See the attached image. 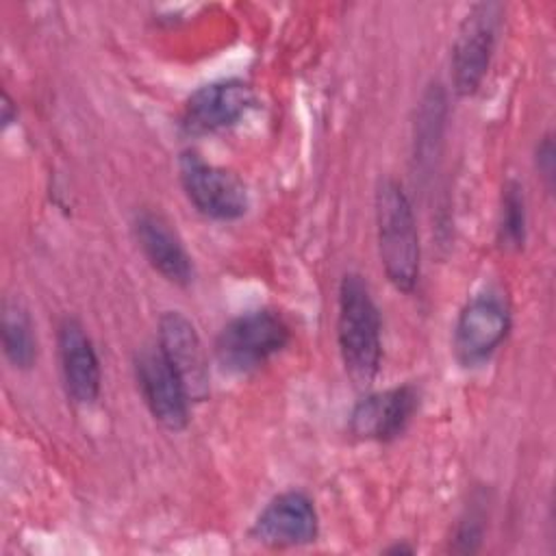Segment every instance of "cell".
I'll return each instance as SVG.
<instances>
[{
    "instance_id": "cell-1",
    "label": "cell",
    "mask_w": 556,
    "mask_h": 556,
    "mask_svg": "<svg viewBox=\"0 0 556 556\" xmlns=\"http://www.w3.org/2000/svg\"><path fill=\"white\" fill-rule=\"evenodd\" d=\"M337 337L343 367L356 387H367L380 367V317L367 282L345 274L339 287Z\"/></svg>"
},
{
    "instance_id": "cell-2",
    "label": "cell",
    "mask_w": 556,
    "mask_h": 556,
    "mask_svg": "<svg viewBox=\"0 0 556 556\" xmlns=\"http://www.w3.org/2000/svg\"><path fill=\"white\" fill-rule=\"evenodd\" d=\"M376 226L380 261L389 282L400 291H413L419 278V235L413 204L393 178L378 185Z\"/></svg>"
},
{
    "instance_id": "cell-3",
    "label": "cell",
    "mask_w": 556,
    "mask_h": 556,
    "mask_svg": "<svg viewBox=\"0 0 556 556\" xmlns=\"http://www.w3.org/2000/svg\"><path fill=\"white\" fill-rule=\"evenodd\" d=\"M289 343V326L274 311L261 308L235 317L215 341V356L228 374H250Z\"/></svg>"
},
{
    "instance_id": "cell-4",
    "label": "cell",
    "mask_w": 556,
    "mask_h": 556,
    "mask_svg": "<svg viewBox=\"0 0 556 556\" xmlns=\"http://www.w3.org/2000/svg\"><path fill=\"white\" fill-rule=\"evenodd\" d=\"M180 182L191 204L213 219H237L248 211V189L232 172L206 163L198 152H182Z\"/></svg>"
},
{
    "instance_id": "cell-5",
    "label": "cell",
    "mask_w": 556,
    "mask_h": 556,
    "mask_svg": "<svg viewBox=\"0 0 556 556\" xmlns=\"http://www.w3.org/2000/svg\"><path fill=\"white\" fill-rule=\"evenodd\" d=\"M497 13V4H473L456 30L452 46V85L458 96L476 93L489 72L495 48Z\"/></svg>"
},
{
    "instance_id": "cell-6",
    "label": "cell",
    "mask_w": 556,
    "mask_h": 556,
    "mask_svg": "<svg viewBox=\"0 0 556 556\" xmlns=\"http://www.w3.org/2000/svg\"><path fill=\"white\" fill-rule=\"evenodd\" d=\"M135 376L152 417L167 430H182L189 421V393L156 348H143L135 356Z\"/></svg>"
},
{
    "instance_id": "cell-7",
    "label": "cell",
    "mask_w": 556,
    "mask_h": 556,
    "mask_svg": "<svg viewBox=\"0 0 556 556\" xmlns=\"http://www.w3.org/2000/svg\"><path fill=\"white\" fill-rule=\"evenodd\" d=\"M510 328L506 304L493 295L482 293L469 300L454 326V354L463 365H478L486 361Z\"/></svg>"
},
{
    "instance_id": "cell-8",
    "label": "cell",
    "mask_w": 556,
    "mask_h": 556,
    "mask_svg": "<svg viewBox=\"0 0 556 556\" xmlns=\"http://www.w3.org/2000/svg\"><path fill=\"white\" fill-rule=\"evenodd\" d=\"M159 350L182 380L191 402L208 395V361L193 324L178 311L159 319Z\"/></svg>"
},
{
    "instance_id": "cell-9",
    "label": "cell",
    "mask_w": 556,
    "mask_h": 556,
    "mask_svg": "<svg viewBox=\"0 0 556 556\" xmlns=\"http://www.w3.org/2000/svg\"><path fill=\"white\" fill-rule=\"evenodd\" d=\"M254 102L243 80H219L193 91L182 111V128L189 135H208L237 124Z\"/></svg>"
},
{
    "instance_id": "cell-10",
    "label": "cell",
    "mask_w": 556,
    "mask_h": 556,
    "mask_svg": "<svg viewBox=\"0 0 556 556\" xmlns=\"http://www.w3.org/2000/svg\"><path fill=\"white\" fill-rule=\"evenodd\" d=\"M419 393L413 384L393 387L363 397L350 417V428L361 439L389 441L404 432L415 408Z\"/></svg>"
},
{
    "instance_id": "cell-11",
    "label": "cell",
    "mask_w": 556,
    "mask_h": 556,
    "mask_svg": "<svg viewBox=\"0 0 556 556\" xmlns=\"http://www.w3.org/2000/svg\"><path fill=\"white\" fill-rule=\"evenodd\" d=\"M59 358L67 395L76 404H91L100 393V361L91 339L76 319H63L59 326Z\"/></svg>"
},
{
    "instance_id": "cell-12",
    "label": "cell",
    "mask_w": 556,
    "mask_h": 556,
    "mask_svg": "<svg viewBox=\"0 0 556 556\" xmlns=\"http://www.w3.org/2000/svg\"><path fill=\"white\" fill-rule=\"evenodd\" d=\"M254 534L269 545H302L317 536V513L313 502L300 491L276 495L258 515Z\"/></svg>"
},
{
    "instance_id": "cell-13",
    "label": "cell",
    "mask_w": 556,
    "mask_h": 556,
    "mask_svg": "<svg viewBox=\"0 0 556 556\" xmlns=\"http://www.w3.org/2000/svg\"><path fill=\"white\" fill-rule=\"evenodd\" d=\"M135 235L143 256L163 278L176 285H187L191 280V258L178 235L161 215L143 211L135 222Z\"/></svg>"
},
{
    "instance_id": "cell-14",
    "label": "cell",
    "mask_w": 556,
    "mask_h": 556,
    "mask_svg": "<svg viewBox=\"0 0 556 556\" xmlns=\"http://www.w3.org/2000/svg\"><path fill=\"white\" fill-rule=\"evenodd\" d=\"M445 91L439 83L430 85L421 100H419V111L415 119V165L419 176H428L432 169L441 141H443V128H445Z\"/></svg>"
},
{
    "instance_id": "cell-15",
    "label": "cell",
    "mask_w": 556,
    "mask_h": 556,
    "mask_svg": "<svg viewBox=\"0 0 556 556\" xmlns=\"http://www.w3.org/2000/svg\"><path fill=\"white\" fill-rule=\"evenodd\" d=\"M2 348L7 358L17 369L33 367L37 358V343L26 311L17 302H4L2 306Z\"/></svg>"
},
{
    "instance_id": "cell-16",
    "label": "cell",
    "mask_w": 556,
    "mask_h": 556,
    "mask_svg": "<svg viewBox=\"0 0 556 556\" xmlns=\"http://www.w3.org/2000/svg\"><path fill=\"white\" fill-rule=\"evenodd\" d=\"M500 241L504 248L519 250L526 241V202L519 182L510 180L504 187L500 213Z\"/></svg>"
},
{
    "instance_id": "cell-17",
    "label": "cell",
    "mask_w": 556,
    "mask_h": 556,
    "mask_svg": "<svg viewBox=\"0 0 556 556\" xmlns=\"http://www.w3.org/2000/svg\"><path fill=\"white\" fill-rule=\"evenodd\" d=\"M482 534H484V513L478 506H471L456 528L454 549L463 554L476 552L480 547Z\"/></svg>"
},
{
    "instance_id": "cell-18",
    "label": "cell",
    "mask_w": 556,
    "mask_h": 556,
    "mask_svg": "<svg viewBox=\"0 0 556 556\" xmlns=\"http://www.w3.org/2000/svg\"><path fill=\"white\" fill-rule=\"evenodd\" d=\"M536 165H539V172L552 180L554 178V146H552V139L545 137L543 143L539 146L536 150Z\"/></svg>"
},
{
    "instance_id": "cell-19",
    "label": "cell",
    "mask_w": 556,
    "mask_h": 556,
    "mask_svg": "<svg viewBox=\"0 0 556 556\" xmlns=\"http://www.w3.org/2000/svg\"><path fill=\"white\" fill-rule=\"evenodd\" d=\"M2 122H4V126L11 124V100L7 93L2 96Z\"/></svg>"
}]
</instances>
